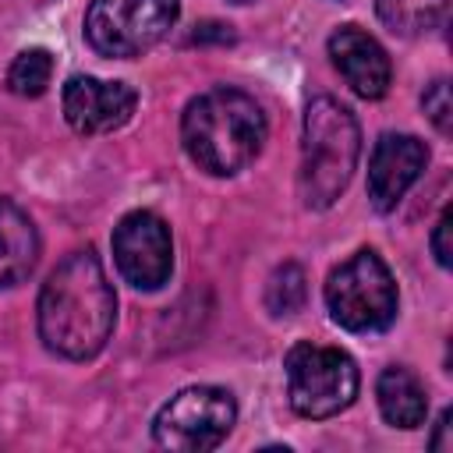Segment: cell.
Segmentation results:
<instances>
[{
	"label": "cell",
	"instance_id": "4",
	"mask_svg": "<svg viewBox=\"0 0 453 453\" xmlns=\"http://www.w3.org/2000/svg\"><path fill=\"white\" fill-rule=\"evenodd\" d=\"M326 308L347 333H382L393 326L400 294L375 248H357L326 280Z\"/></svg>",
	"mask_w": 453,
	"mask_h": 453
},
{
	"label": "cell",
	"instance_id": "12",
	"mask_svg": "<svg viewBox=\"0 0 453 453\" xmlns=\"http://www.w3.org/2000/svg\"><path fill=\"white\" fill-rule=\"evenodd\" d=\"M39 262V230L32 216L14 205L11 198H0V287L21 283Z\"/></svg>",
	"mask_w": 453,
	"mask_h": 453
},
{
	"label": "cell",
	"instance_id": "21",
	"mask_svg": "<svg viewBox=\"0 0 453 453\" xmlns=\"http://www.w3.org/2000/svg\"><path fill=\"white\" fill-rule=\"evenodd\" d=\"M230 4H251V0H230Z\"/></svg>",
	"mask_w": 453,
	"mask_h": 453
},
{
	"label": "cell",
	"instance_id": "7",
	"mask_svg": "<svg viewBox=\"0 0 453 453\" xmlns=\"http://www.w3.org/2000/svg\"><path fill=\"white\" fill-rule=\"evenodd\" d=\"M237 421V403L223 386H188L170 396L156 421L152 439L173 453H209L216 449Z\"/></svg>",
	"mask_w": 453,
	"mask_h": 453
},
{
	"label": "cell",
	"instance_id": "5",
	"mask_svg": "<svg viewBox=\"0 0 453 453\" xmlns=\"http://www.w3.org/2000/svg\"><path fill=\"white\" fill-rule=\"evenodd\" d=\"M283 372L290 407L308 421H322L347 411L361 389L357 361L347 350L326 343H294L283 357Z\"/></svg>",
	"mask_w": 453,
	"mask_h": 453
},
{
	"label": "cell",
	"instance_id": "13",
	"mask_svg": "<svg viewBox=\"0 0 453 453\" xmlns=\"http://www.w3.org/2000/svg\"><path fill=\"white\" fill-rule=\"evenodd\" d=\"M375 396H379L382 418L393 428H418V425H425L428 393H425V382L411 368H403V365L382 368V375L375 382Z\"/></svg>",
	"mask_w": 453,
	"mask_h": 453
},
{
	"label": "cell",
	"instance_id": "18",
	"mask_svg": "<svg viewBox=\"0 0 453 453\" xmlns=\"http://www.w3.org/2000/svg\"><path fill=\"white\" fill-rule=\"evenodd\" d=\"M432 255H435V262H439L442 269L449 265V209H442L435 230H432Z\"/></svg>",
	"mask_w": 453,
	"mask_h": 453
},
{
	"label": "cell",
	"instance_id": "20",
	"mask_svg": "<svg viewBox=\"0 0 453 453\" xmlns=\"http://www.w3.org/2000/svg\"><path fill=\"white\" fill-rule=\"evenodd\" d=\"M435 453H446L453 442H449V411H442L439 414V421H435V435H432V442H428Z\"/></svg>",
	"mask_w": 453,
	"mask_h": 453
},
{
	"label": "cell",
	"instance_id": "11",
	"mask_svg": "<svg viewBox=\"0 0 453 453\" xmlns=\"http://www.w3.org/2000/svg\"><path fill=\"white\" fill-rule=\"evenodd\" d=\"M329 57L340 78L357 92L361 99H382L393 85V64L389 53L375 35H368L357 25H340L329 35Z\"/></svg>",
	"mask_w": 453,
	"mask_h": 453
},
{
	"label": "cell",
	"instance_id": "15",
	"mask_svg": "<svg viewBox=\"0 0 453 453\" xmlns=\"http://www.w3.org/2000/svg\"><path fill=\"white\" fill-rule=\"evenodd\" d=\"M265 311L273 319H287V315H297L308 301V280H304V269L297 262H283L273 269V276L265 280Z\"/></svg>",
	"mask_w": 453,
	"mask_h": 453
},
{
	"label": "cell",
	"instance_id": "6",
	"mask_svg": "<svg viewBox=\"0 0 453 453\" xmlns=\"http://www.w3.org/2000/svg\"><path fill=\"white\" fill-rule=\"evenodd\" d=\"M177 14L180 0H92L85 11V39L99 57L131 60L163 42Z\"/></svg>",
	"mask_w": 453,
	"mask_h": 453
},
{
	"label": "cell",
	"instance_id": "9",
	"mask_svg": "<svg viewBox=\"0 0 453 453\" xmlns=\"http://www.w3.org/2000/svg\"><path fill=\"white\" fill-rule=\"evenodd\" d=\"M64 117L78 134H110L124 127L138 106V92L127 81H103L92 74H74L64 85Z\"/></svg>",
	"mask_w": 453,
	"mask_h": 453
},
{
	"label": "cell",
	"instance_id": "2",
	"mask_svg": "<svg viewBox=\"0 0 453 453\" xmlns=\"http://www.w3.org/2000/svg\"><path fill=\"white\" fill-rule=\"evenodd\" d=\"M265 113L255 96L219 85L195 96L180 117V142L191 163L212 177L241 173L265 145Z\"/></svg>",
	"mask_w": 453,
	"mask_h": 453
},
{
	"label": "cell",
	"instance_id": "8",
	"mask_svg": "<svg viewBox=\"0 0 453 453\" xmlns=\"http://www.w3.org/2000/svg\"><path fill=\"white\" fill-rule=\"evenodd\" d=\"M113 262L117 273L134 290H159L173 273V237L163 216L149 209L127 212L113 226Z\"/></svg>",
	"mask_w": 453,
	"mask_h": 453
},
{
	"label": "cell",
	"instance_id": "10",
	"mask_svg": "<svg viewBox=\"0 0 453 453\" xmlns=\"http://www.w3.org/2000/svg\"><path fill=\"white\" fill-rule=\"evenodd\" d=\"M428 163V149L414 134H382L368 159V198L379 212H393L411 184L421 177Z\"/></svg>",
	"mask_w": 453,
	"mask_h": 453
},
{
	"label": "cell",
	"instance_id": "14",
	"mask_svg": "<svg viewBox=\"0 0 453 453\" xmlns=\"http://www.w3.org/2000/svg\"><path fill=\"white\" fill-rule=\"evenodd\" d=\"M449 0H375V11L386 28L400 35H418L435 28L446 18Z\"/></svg>",
	"mask_w": 453,
	"mask_h": 453
},
{
	"label": "cell",
	"instance_id": "1",
	"mask_svg": "<svg viewBox=\"0 0 453 453\" xmlns=\"http://www.w3.org/2000/svg\"><path fill=\"white\" fill-rule=\"evenodd\" d=\"M35 311L39 336L53 354L88 361L106 347L117 322V294L92 248L71 251L46 276Z\"/></svg>",
	"mask_w": 453,
	"mask_h": 453
},
{
	"label": "cell",
	"instance_id": "19",
	"mask_svg": "<svg viewBox=\"0 0 453 453\" xmlns=\"http://www.w3.org/2000/svg\"><path fill=\"white\" fill-rule=\"evenodd\" d=\"M191 42H234V28L223 21H205L198 25V32L191 35Z\"/></svg>",
	"mask_w": 453,
	"mask_h": 453
},
{
	"label": "cell",
	"instance_id": "17",
	"mask_svg": "<svg viewBox=\"0 0 453 453\" xmlns=\"http://www.w3.org/2000/svg\"><path fill=\"white\" fill-rule=\"evenodd\" d=\"M421 106H425L428 120L435 124V131H439V134H449V127H453V106H449V81H446V78H435V81L425 88Z\"/></svg>",
	"mask_w": 453,
	"mask_h": 453
},
{
	"label": "cell",
	"instance_id": "16",
	"mask_svg": "<svg viewBox=\"0 0 453 453\" xmlns=\"http://www.w3.org/2000/svg\"><path fill=\"white\" fill-rule=\"evenodd\" d=\"M50 78H53V57H50V50H42V46L21 50V53L11 60V67H7V88H11L14 96H25V99L42 96L46 85H50Z\"/></svg>",
	"mask_w": 453,
	"mask_h": 453
},
{
	"label": "cell",
	"instance_id": "3",
	"mask_svg": "<svg viewBox=\"0 0 453 453\" xmlns=\"http://www.w3.org/2000/svg\"><path fill=\"white\" fill-rule=\"evenodd\" d=\"M361 156V127L350 106L333 96H315L301 124L297 188L308 209H329L350 184Z\"/></svg>",
	"mask_w": 453,
	"mask_h": 453
}]
</instances>
